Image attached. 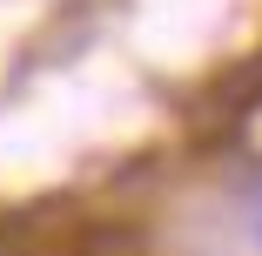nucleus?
<instances>
[{"label":"nucleus","instance_id":"obj_1","mask_svg":"<svg viewBox=\"0 0 262 256\" xmlns=\"http://www.w3.org/2000/svg\"><path fill=\"white\" fill-rule=\"evenodd\" d=\"M262 108V61H242L235 74L215 81V94H208V122H242Z\"/></svg>","mask_w":262,"mask_h":256}]
</instances>
